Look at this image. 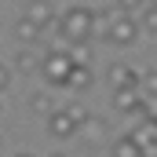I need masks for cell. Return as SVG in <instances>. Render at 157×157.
<instances>
[{
    "instance_id": "cell-16",
    "label": "cell",
    "mask_w": 157,
    "mask_h": 157,
    "mask_svg": "<svg viewBox=\"0 0 157 157\" xmlns=\"http://www.w3.org/2000/svg\"><path fill=\"white\" fill-rule=\"evenodd\" d=\"M62 113L73 121V124H84V121L91 117V113H88V106H80V102H70V106H62Z\"/></svg>"
},
{
    "instance_id": "cell-1",
    "label": "cell",
    "mask_w": 157,
    "mask_h": 157,
    "mask_svg": "<svg viewBox=\"0 0 157 157\" xmlns=\"http://www.w3.org/2000/svg\"><path fill=\"white\" fill-rule=\"evenodd\" d=\"M55 22H59V40L62 44H88V40H95V11L84 7V4L66 7L62 18H55Z\"/></svg>"
},
{
    "instance_id": "cell-21",
    "label": "cell",
    "mask_w": 157,
    "mask_h": 157,
    "mask_svg": "<svg viewBox=\"0 0 157 157\" xmlns=\"http://www.w3.org/2000/svg\"><path fill=\"white\" fill-rule=\"evenodd\" d=\"M146 4H150V7H157V0H146Z\"/></svg>"
},
{
    "instance_id": "cell-15",
    "label": "cell",
    "mask_w": 157,
    "mask_h": 157,
    "mask_svg": "<svg viewBox=\"0 0 157 157\" xmlns=\"http://www.w3.org/2000/svg\"><path fill=\"white\" fill-rule=\"evenodd\" d=\"M29 110L48 117V113H55V102H51V95H48V91H37V95L29 99Z\"/></svg>"
},
{
    "instance_id": "cell-12",
    "label": "cell",
    "mask_w": 157,
    "mask_h": 157,
    "mask_svg": "<svg viewBox=\"0 0 157 157\" xmlns=\"http://www.w3.org/2000/svg\"><path fill=\"white\" fill-rule=\"evenodd\" d=\"M15 70H22V73H33V70H40V55L33 51V48H22V51L15 55Z\"/></svg>"
},
{
    "instance_id": "cell-7",
    "label": "cell",
    "mask_w": 157,
    "mask_h": 157,
    "mask_svg": "<svg viewBox=\"0 0 157 157\" xmlns=\"http://www.w3.org/2000/svg\"><path fill=\"white\" fill-rule=\"evenodd\" d=\"M48 135L51 139H73L77 135V124L66 117L62 110H55V113H48Z\"/></svg>"
},
{
    "instance_id": "cell-11",
    "label": "cell",
    "mask_w": 157,
    "mask_h": 157,
    "mask_svg": "<svg viewBox=\"0 0 157 157\" xmlns=\"http://www.w3.org/2000/svg\"><path fill=\"white\" fill-rule=\"evenodd\" d=\"M40 33H44V29H37L29 18H18V26H15V37H18V44H22V48H33V44L40 40Z\"/></svg>"
},
{
    "instance_id": "cell-19",
    "label": "cell",
    "mask_w": 157,
    "mask_h": 157,
    "mask_svg": "<svg viewBox=\"0 0 157 157\" xmlns=\"http://www.w3.org/2000/svg\"><path fill=\"white\" fill-rule=\"evenodd\" d=\"M51 157H70V154H59V150H55V154H51Z\"/></svg>"
},
{
    "instance_id": "cell-6",
    "label": "cell",
    "mask_w": 157,
    "mask_h": 157,
    "mask_svg": "<svg viewBox=\"0 0 157 157\" xmlns=\"http://www.w3.org/2000/svg\"><path fill=\"white\" fill-rule=\"evenodd\" d=\"M106 77L113 84V91H121V88H139V73H135L128 62H113V66L106 70Z\"/></svg>"
},
{
    "instance_id": "cell-8",
    "label": "cell",
    "mask_w": 157,
    "mask_h": 157,
    "mask_svg": "<svg viewBox=\"0 0 157 157\" xmlns=\"http://www.w3.org/2000/svg\"><path fill=\"white\" fill-rule=\"evenodd\" d=\"M110 157H143V150H139V143L132 135H117L110 143Z\"/></svg>"
},
{
    "instance_id": "cell-17",
    "label": "cell",
    "mask_w": 157,
    "mask_h": 157,
    "mask_svg": "<svg viewBox=\"0 0 157 157\" xmlns=\"http://www.w3.org/2000/svg\"><path fill=\"white\" fill-rule=\"evenodd\" d=\"M113 7H117L121 15H128V18H135V15H139V11L146 7V0H117Z\"/></svg>"
},
{
    "instance_id": "cell-10",
    "label": "cell",
    "mask_w": 157,
    "mask_h": 157,
    "mask_svg": "<svg viewBox=\"0 0 157 157\" xmlns=\"http://www.w3.org/2000/svg\"><path fill=\"white\" fill-rule=\"evenodd\" d=\"M91 84H95V77H91V70H88V66H73V70H70V80H66V88H70V91H88Z\"/></svg>"
},
{
    "instance_id": "cell-13",
    "label": "cell",
    "mask_w": 157,
    "mask_h": 157,
    "mask_svg": "<svg viewBox=\"0 0 157 157\" xmlns=\"http://www.w3.org/2000/svg\"><path fill=\"white\" fill-rule=\"evenodd\" d=\"M135 26H139V33H157V7H143L139 15H135Z\"/></svg>"
},
{
    "instance_id": "cell-20",
    "label": "cell",
    "mask_w": 157,
    "mask_h": 157,
    "mask_svg": "<svg viewBox=\"0 0 157 157\" xmlns=\"http://www.w3.org/2000/svg\"><path fill=\"white\" fill-rule=\"evenodd\" d=\"M15 157H33V154H26V150H22V154H15Z\"/></svg>"
},
{
    "instance_id": "cell-5",
    "label": "cell",
    "mask_w": 157,
    "mask_h": 157,
    "mask_svg": "<svg viewBox=\"0 0 157 157\" xmlns=\"http://www.w3.org/2000/svg\"><path fill=\"white\" fill-rule=\"evenodd\" d=\"M22 18H29L37 29H51V26H55V7H51L48 0H29V7H26Z\"/></svg>"
},
{
    "instance_id": "cell-14",
    "label": "cell",
    "mask_w": 157,
    "mask_h": 157,
    "mask_svg": "<svg viewBox=\"0 0 157 157\" xmlns=\"http://www.w3.org/2000/svg\"><path fill=\"white\" fill-rule=\"evenodd\" d=\"M143 99H157V70H146L139 73V88H135Z\"/></svg>"
},
{
    "instance_id": "cell-9",
    "label": "cell",
    "mask_w": 157,
    "mask_h": 157,
    "mask_svg": "<svg viewBox=\"0 0 157 157\" xmlns=\"http://www.w3.org/2000/svg\"><path fill=\"white\" fill-rule=\"evenodd\" d=\"M77 132L84 135V139H91V143H102V139H106V121L91 113V117L84 121V124H77Z\"/></svg>"
},
{
    "instance_id": "cell-4",
    "label": "cell",
    "mask_w": 157,
    "mask_h": 157,
    "mask_svg": "<svg viewBox=\"0 0 157 157\" xmlns=\"http://www.w3.org/2000/svg\"><path fill=\"white\" fill-rule=\"evenodd\" d=\"M113 110L117 113H128V117H143L146 113V99L135 88H121V91H113Z\"/></svg>"
},
{
    "instance_id": "cell-2",
    "label": "cell",
    "mask_w": 157,
    "mask_h": 157,
    "mask_svg": "<svg viewBox=\"0 0 157 157\" xmlns=\"http://www.w3.org/2000/svg\"><path fill=\"white\" fill-rule=\"evenodd\" d=\"M70 70H73V59H70L66 51H48V55H40V73H44V80H48L51 88H66Z\"/></svg>"
},
{
    "instance_id": "cell-3",
    "label": "cell",
    "mask_w": 157,
    "mask_h": 157,
    "mask_svg": "<svg viewBox=\"0 0 157 157\" xmlns=\"http://www.w3.org/2000/svg\"><path fill=\"white\" fill-rule=\"evenodd\" d=\"M106 40L110 44H117V48H128V44H135L139 40V26H135V18H128V15H113V22H110V29H106Z\"/></svg>"
},
{
    "instance_id": "cell-18",
    "label": "cell",
    "mask_w": 157,
    "mask_h": 157,
    "mask_svg": "<svg viewBox=\"0 0 157 157\" xmlns=\"http://www.w3.org/2000/svg\"><path fill=\"white\" fill-rule=\"evenodd\" d=\"M7 88H11V66H4V62H0V95H4Z\"/></svg>"
}]
</instances>
